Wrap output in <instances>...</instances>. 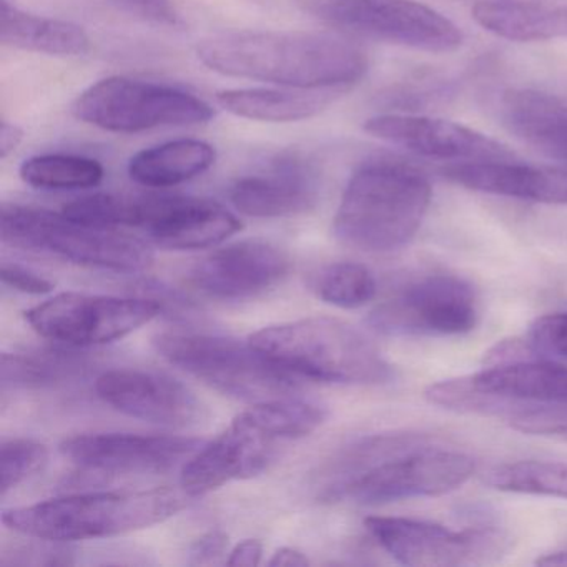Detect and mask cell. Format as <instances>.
<instances>
[{"mask_svg": "<svg viewBox=\"0 0 567 567\" xmlns=\"http://www.w3.org/2000/svg\"><path fill=\"white\" fill-rule=\"evenodd\" d=\"M78 121L115 134H141L162 127L207 124L210 104L184 89L137 79H102L72 104Z\"/></svg>", "mask_w": 567, "mask_h": 567, "instance_id": "cell-10", "label": "cell"}, {"mask_svg": "<svg viewBox=\"0 0 567 567\" xmlns=\"http://www.w3.org/2000/svg\"><path fill=\"white\" fill-rule=\"evenodd\" d=\"M99 398L135 420L172 430H192L207 421L197 394L167 374L142 370H111L95 381Z\"/></svg>", "mask_w": 567, "mask_h": 567, "instance_id": "cell-16", "label": "cell"}, {"mask_svg": "<svg viewBox=\"0 0 567 567\" xmlns=\"http://www.w3.org/2000/svg\"><path fill=\"white\" fill-rule=\"evenodd\" d=\"M0 41L8 48L59 58L84 55L91 49V39L81 25L31 14L11 0H0Z\"/></svg>", "mask_w": 567, "mask_h": 567, "instance_id": "cell-24", "label": "cell"}, {"mask_svg": "<svg viewBox=\"0 0 567 567\" xmlns=\"http://www.w3.org/2000/svg\"><path fill=\"white\" fill-rule=\"evenodd\" d=\"M154 343L168 363L235 400L264 403L288 398L300 388V377L268 360L250 341L218 334L162 333Z\"/></svg>", "mask_w": 567, "mask_h": 567, "instance_id": "cell-8", "label": "cell"}, {"mask_svg": "<svg viewBox=\"0 0 567 567\" xmlns=\"http://www.w3.org/2000/svg\"><path fill=\"white\" fill-rule=\"evenodd\" d=\"M278 441L251 408L244 411L224 433L185 461L182 491L190 497L204 496L230 481L258 476L274 463Z\"/></svg>", "mask_w": 567, "mask_h": 567, "instance_id": "cell-15", "label": "cell"}, {"mask_svg": "<svg viewBox=\"0 0 567 567\" xmlns=\"http://www.w3.org/2000/svg\"><path fill=\"white\" fill-rule=\"evenodd\" d=\"M24 141V131L19 125L9 124L8 121L2 122L0 127V157L8 158L21 147Z\"/></svg>", "mask_w": 567, "mask_h": 567, "instance_id": "cell-38", "label": "cell"}, {"mask_svg": "<svg viewBox=\"0 0 567 567\" xmlns=\"http://www.w3.org/2000/svg\"><path fill=\"white\" fill-rule=\"evenodd\" d=\"M427 401L463 413L509 416L514 427L567 408V368L554 361H509L431 384Z\"/></svg>", "mask_w": 567, "mask_h": 567, "instance_id": "cell-7", "label": "cell"}, {"mask_svg": "<svg viewBox=\"0 0 567 567\" xmlns=\"http://www.w3.org/2000/svg\"><path fill=\"white\" fill-rule=\"evenodd\" d=\"M161 311L158 301L145 298L61 293L25 311V320L48 340L85 348L121 340Z\"/></svg>", "mask_w": 567, "mask_h": 567, "instance_id": "cell-12", "label": "cell"}, {"mask_svg": "<svg viewBox=\"0 0 567 567\" xmlns=\"http://www.w3.org/2000/svg\"><path fill=\"white\" fill-rule=\"evenodd\" d=\"M202 441L187 436L148 434H79L62 441V456L79 467L104 474L165 473L188 461Z\"/></svg>", "mask_w": 567, "mask_h": 567, "instance_id": "cell-18", "label": "cell"}, {"mask_svg": "<svg viewBox=\"0 0 567 567\" xmlns=\"http://www.w3.org/2000/svg\"><path fill=\"white\" fill-rule=\"evenodd\" d=\"M308 564V557L293 547H280L268 560V566L271 567H307Z\"/></svg>", "mask_w": 567, "mask_h": 567, "instance_id": "cell-40", "label": "cell"}, {"mask_svg": "<svg viewBox=\"0 0 567 567\" xmlns=\"http://www.w3.org/2000/svg\"><path fill=\"white\" fill-rule=\"evenodd\" d=\"M364 527L391 557L410 567L483 564L504 549L503 534L491 523L456 530L430 520L371 516Z\"/></svg>", "mask_w": 567, "mask_h": 567, "instance_id": "cell-13", "label": "cell"}, {"mask_svg": "<svg viewBox=\"0 0 567 567\" xmlns=\"http://www.w3.org/2000/svg\"><path fill=\"white\" fill-rule=\"evenodd\" d=\"M197 58L205 68L227 78L344 94L370 68L360 44L331 32H220L198 42Z\"/></svg>", "mask_w": 567, "mask_h": 567, "instance_id": "cell-1", "label": "cell"}, {"mask_svg": "<svg viewBox=\"0 0 567 567\" xmlns=\"http://www.w3.org/2000/svg\"><path fill=\"white\" fill-rule=\"evenodd\" d=\"M320 190L317 164L297 152H284L238 177L228 188V198L247 217L281 218L311 210Z\"/></svg>", "mask_w": 567, "mask_h": 567, "instance_id": "cell-19", "label": "cell"}, {"mask_svg": "<svg viewBox=\"0 0 567 567\" xmlns=\"http://www.w3.org/2000/svg\"><path fill=\"white\" fill-rule=\"evenodd\" d=\"M313 290L324 303L354 310L377 297L378 285L370 268L353 261H340L328 265L315 277Z\"/></svg>", "mask_w": 567, "mask_h": 567, "instance_id": "cell-31", "label": "cell"}, {"mask_svg": "<svg viewBox=\"0 0 567 567\" xmlns=\"http://www.w3.org/2000/svg\"><path fill=\"white\" fill-rule=\"evenodd\" d=\"M185 496L171 487L72 494L6 509L2 523L22 536L51 543L104 539L175 516L187 504Z\"/></svg>", "mask_w": 567, "mask_h": 567, "instance_id": "cell-3", "label": "cell"}, {"mask_svg": "<svg viewBox=\"0 0 567 567\" xmlns=\"http://www.w3.org/2000/svg\"><path fill=\"white\" fill-rule=\"evenodd\" d=\"M364 131L380 141L431 161H514V152L481 132L443 118L414 114H380L364 122Z\"/></svg>", "mask_w": 567, "mask_h": 567, "instance_id": "cell-17", "label": "cell"}, {"mask_svg": "<svg viewBox=\"0 0 567 567\" xmlns=\"http://www.w3.org/2000/svg\"><path fill=\"white\" fill-rule=\"evenodd\" d=\"M474 471L473 457L430 443L371 467L348 483L338 501L380 506L416 497L443 496L467 483Z\"/></svg>", "mask_w": 567, "mask_h": 567, "instance_id": "cell-14", "label": "cell"}, {"mask_svg": "<svg viewBox=\"0 0 567 567\" xmlns=\"http://www.w3.org/2000/svg\"><path fill=\"white\" fill-rule=\"evenodd\" d=\"M0 235L12 247L121 274L147 270L154 260L151 247L134 235L25 205H2Z\"/></svg>", "mask_w": 567, "mask_h": 567, "instance_id": "cell-6", "label": "cell"}, {"mask_svg": "<svg viewBox=\"0 0 567 567\" xmlns=\"http://www.w3.org/2000/svg\"><path fill=\"white\" fill-rule=\"evenodd\" d=\"M0 278H2L4 285L21 291V293L45 295L54 290V285L51 281L45 280L44 277L34 274V271L28 270V268L21 267V265H2Z\"/></svg>", "mask_w": 567, "mask_h": 567, "instance_id": "cell-35", "label": "cell"}, {"mask_svg": "<svg viewBox=\"0 0 567 567\" xmlns=\"http://www.w3.org/2000/svg\"><path fill=\"white\" fill-rule=\"evenodd\" d=\"M290 270V257L277 245L244 240L204 258L192 271V284L217 300H250L284 284Z\"/></svg>", "mask_w": 567, "mask_h": 567, "instance_id": "cell-20", "label": "cell"}, {"mask_svg": "<svg viewBox=\"0 0 567 567\" xmlns=\"http://www.w3.org/2000/svg\"><path fill=\"white\" fill-rule=\"evenodd\" d=\"M441 174L481 194L537 204L567 205V168L530 167L514 161L450 164Z\"/></svg>", "mask_w": 567, "mask_h": 567, "instance_id": "cell-21", "label": "cell"}, {"mask_svg": "<svg viewBox=\"0 0 567 567\" xmlns=\"http://www.w3.org/2000/svg\"><path fill=\"white\" fill-rule=\"evenodd\" d=\"M49 461L48 447L34 440L12 437L0 447V493L16 489L29 477L44 470Z\"/></svg>", "mask_w": 567, "mask_h": 567, "instance_id": "cell-32", "label": "cell"}, {"mask_svg": "<svg viewBox=\"0 0 567 567\" xmlns=\"http://www.w3.org/2000/svg\"><path fill=\"white\" fill-rule=\"evenodd\" d=\"M527 347L537 357L567 361V313L537 318L527 333Z\"/></svg>", "mask_w": 567, "mask_h": 567, "instance_id": "cell-33", "label": "cell"}, {"mask_svg": "<svg viewBox=\"0 0 567 567\" xmlns=\"http://www.w3.org/2000/svg\"><path fill=\"white\" fill-rule=\"evenodd\" d=\"M430 443V437L421 434L391 433L364 437L344 447L318 474L320 499L338 501L341 489L371 467Z\"/></svg>", "mask_w": 567, "mask_h": 567, "instance_id": "cell-27", "label": "cell"}, {"mask_svg": "<svg viewBox=\"0 0 567 567\" xmlns=\"http://www.w3.org/2000/svg\"><path fill=\"white\" fill-rule=\"evenodd\" d=\"M430 181L411 165L371 158L354 171L334 215L341 244L367 254L406 247L431 205Z\"/></svg>", "mask_w": 567, "mask_h": 567, "instance_id": "cell-2", "label": "cell"}, {"mask_svg": "<svg viewBox=\"0 0 567 567\" xmlns=\"http://www.w3.org/2000/svg\"><path fill=\"white\" fill-rule=\"evenodd\" d=\"M463 2H471V4H487V2H530V0H463Z\"/></svg>", "mask_w": 567, "mask_h": 567, "instance_id": "cell-42", "label": "cell"}, {"mask_svg": "<svg viewBox=\"0 0 567 567\" xmlns=\"http://www.w3.org/2000/svg\"><path fill=\"white\" fill-rule=\"evenodd\" d=\"M368 321L391 337H460L476 328V295L463 278L424 275L378 305Z\"/></svg>", "mask_w": 567, "mask_h": 567, "instance_id": "cell-11", "label": "cell"}, {"mask_svg": "<svg viewBox=\"0 0 567 567\" xmlns=\"http://www.w3.org/2000/svg\"><path fill=\"white\" fill-rule=\"evenodd\" d=\"M109 2L124 14L148 24L161 25V28L182 25L181 12L175 8L174 0H109Z\"/></svg>", "mask_w": 567, "mask_h": 567, "instance_id": "cell-34", "label": "cell"}, {"mask_svg": "<svg viewBox=\"0 0 567 567\" xmlns=\"http://www.w3.org/2000/svg\"><path fill=\"white\" fill-rule=\"evenodd\" d=\"M261 557H264V544L257 539H245L230 550L227 564L234 567H255L260 566Z\"/></svg>", "mask_w": 567, "mask_h": 567, "instance_id": "cell-37", "label": "cell"}, {"mask_svg": "<svg viewBox=\"0 0 567 567\" xmlns=\"http://www.w3.org/2000/svg\"><path fill=\"white\" fill-rule=\"evenodd\" d=\"M344 92L315 89H228L217 94L221 109L235 117L267 124L308 121L327 111Z\"/></svg>", "mask_w": 567, "mask_h": 567, "instance_id": "cell-23", "label": "cell"}, {"mask_svg": "<svg viewBox=\"0 0 567 567\" xmlns=\"http://www.w3.org/2000/svg\"><path fill=\"white\" fill-rule=\"evenodd\" d=\"M217 152L197 138L165 142L138 152L128 162V175L148 188L177 187L210 171Z\"/></svg>", "mask_w": 567, "mask_h": 567, "instance_id": "cell-26", "label": "cell"}, {"mask_svg": "<svg viewBox=\"0 0 567 567\" xmlns=\"http://www.w3.org/2000/svg\"><path fill=\"white\" fill-rule=\"evenodd\" d=\"M504 127L544 157L567 164V97L536 91L509 89L499 99Z\"/></svg>", "mask_w": 567, "mask_h": 567, "instance_id": "cell-22", "label": "cell"}, {"mask_svg": "<svg viewBox=\"0 0 567 567\" xmlns=\"http://www.w3.org/2000/svg\"><path fill=\"white\" fill-rule=\"evenodd\" d=\"M484 483L503 493L567 499V464L533 460L501 464L486 474Z\"/></svg>", "mask_w": 567, "mask_h": 567, "instance_id": "cell-30", "label": "cell"}, {"mask_svg": "<svg viewBox=\"0 0 567 567\" xmlns=\"http://www.w3.org/2000/svg\"><path fill=\"white\" fill-rule=\"evenodd\" d=\"M268 360L300 378L340 384H386L394 370L347 321L315 317L275 324L250 337Z\"/></svg>", "mask_w": 567, "mask_h": 567, "instance_id": "cell-4", "label": "cell"}, {"mask_svg": "<svg viewBox=\"0 0 567 567\" xmlns=\"http://www.w3.org/2000/svg\"><path fill=\"white\" fill-rule=\"evenodd\" d=\"M22 181L39 190H84L104 181L101 162L84 155L44 154L21 165Z\"/></svg>", "mask_w": 567, "mask_h": 567, "instance_id": "cell-29", "label": "cell"}, {"mask_svg": "<svg viewBox=\"0 0 567 567\" xmlns=\"http://www.w3.org/2000/svg\"><path fill=\"white\" fill-rule=\"evenodd\" d=\"M91 360L74 351L2 354V388L39 390L59 386L87 374Z\"/></svg>", "mask_w": 567, "mask_h": 567, "instance_id": "cell-28", "label": "cell"}, {"mask_svg": "<svg viewBox=\"0 0 567 567\" xmlns=\"http://www.w3.org/2000/svg\"><path fill=\"white\" fill-rule=\"evenodd\" d=\"M474 21L511 42H549L567 39V6L530 2H487L473 6Z\"/></svg>", "mask_w": 567, "mask_h": 567, "instance_id": "cell-25", "label": "cell"}, {"mask_svg": "<svg viewBox=\"0 0 567 567\" xmlns=\"http://www.w3.org/2000/svg\"><path fill=\"white\" fill-rule=\"evenodd\" d=\"M301 11L341 34L430 54H450L464 35L446 16L417 0H295Z\"/></svg>", "mask_w": 567, "mask_h": 567, "instance_id": "cell-9", "label": "cell"}, {"mask_svg": "<svg viewBox=\"0 0 567 567\" xmlns=\"http://www.w3.org/2000/svg\"><path fill=\"white\" fill-rule=\"evenodd\" d=\"M62 212L99 227L141 228L168 250L215 247L241 230L237 215L224 205L184 195L95 194L71 202Z\"/></svg>", "mask_w": 567, "mask_h": 567, "instance_id": "cell-5", "label": "cell"}, {"mask_svg": "<svg viewBox=\"0 0 567 567\" xmlns=\"http://www.w3.org/2000/svg\"><path fill=\"white\" fill-rule=\"evenodd\" d=\"M539 566H567V549L554 550V553L544 554L536 560Z\"/></svg>", "mask_w": 567, "mask_h": 567, "instance_id": "cell-41", "label": "cell"}, {"mask_svg": "<svg viewBox=\"0 0 567 567\" xmlns=\"http://www.w3.org/2000/svg\"><path fill=\"white\" fill-rule=\"evenodd\" d=\"M228 547V537L220 530H210L198 537L188 550V564L202 566V564L217 563Z\"/></svg>", "mask_w": 567, "mask_h": 567, "instance_id": "cell-36", "label": "cell"}, {"mask_svg": "<svg viewBox=\"0 0 567 567\" xmlns=\"http://www.w3.org/2000/svg\"><path fill=\"white\" fill-rule=\"evenodd\" d=\"M527 433L567 436V413L550 414V416L534 423Z\"/></svg>", "mask_w": 567, "mask_h": 567, "instance_id": "cell-39", "label": "cell"}]
</instances>
